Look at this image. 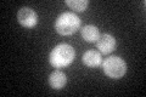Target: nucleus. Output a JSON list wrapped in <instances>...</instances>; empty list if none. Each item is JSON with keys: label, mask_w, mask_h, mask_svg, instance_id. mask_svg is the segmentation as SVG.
<instances>
[{"label": "nucleus", "mask_w": 146, "mask_h": 97, "mask_svg": "<svg viewBox=\"0 0 146 97\" xmlns=\"http://www.w3.org/2000/svg\"><path fill=\"white\" fill-rule=\"evenodd\" d=\"M17 20L21 26L26 28H32L38 23V15L31 7H22L17 12Z\"/></svg>", "instance_id": "4"}, {"label": "nucleus", "mask_w": 146, "mask_h": 97, "mask_svg": "<svg viewBox=\"0 0 146 97\" xmlns=\"http://www.w3.org/2000/svg\"><path fill=\"white\" fill-rule=\"evenodd\" d=\"M82 59H83V63L85 66L91 67V68L98 67L102 63L101 55H100V52L95 51V50H88V51L83 55V58Z\"/></svg>", "instance_id": "7"}, {"label": "nucleus", "mask_w": 146, "mask_h": 97, "mask_svg": "<svg viewBox=\"0 0 146 97\" xmlns=\"http://www.w3.org/2000/svg\"><path fill=\"white\" fill-rule=\"evenodd\" d=\"M76 57V51L71 45L68 44H58L50 52V63L55 68L67 67L73 62Z\"/></svg>", "instance_id": "1"}, {"label": "nucleus", "mask_w": 146, "mask_h": 97, "mask_svg": "<svg viewBox=\"0 0 146 97\" xmlns=\"http://www.w3.org/2000/svg\"><path fill=\"white\" fill-rule=\"evenodd\" d=\"M116 45L117 43H116L115 36L108 33L100 34V38L96 41V48L100 50V52H102L105 55L112 52L116 49Z\"/></svg>", "instance_id": "5"}, {"label": "nucleus", "mask_w": 146, "mask_h": 97, "mask_svg": "<svg viewBox=\"0 0 146 97\" xmlns=\"http://www.w3.org/2000/svg\"><path fill=\"white\" fill-rule=\"evenodd\" d=\"M49 84L52 89L60 90L67 84V77L61 71H55L49 75Z\"/></svg>", "instance_id": "6"}, {"label": "nucleus", "mask_w": 146, "mask_h": 97, "mask_svg": "<svg viewBox=\"0 0 146 97\" xmlns=\"http://www.w3.org/2000/svg\"><path fill=\"white\" fill-rule=\"evenodd\" d=\"M66 4L74 11H85L89 5L88 0H66Z\"/></svg>", "instance_id": "9"}, {"label": "nucleus", "mask_w": 146, "mask_h": 97, "mask_svg": "<svg viewBox=\"0 0 146 97\" xmlns=\"http://www.w3.org/2000/svg\"><path fill=\"white\" fill-rule=\"evenodd\" d=\"M82 36L85 41L88 43H96L98 39L100 38V32L98 29V27H95L93 24H86L80 29Z\"/></svg>", "instance_id": "8"}, {"label": "nucleus", "mask_w": 146, "mask_h": 97, "mask_svg": "<svg viewBox=\"0 0 146 97\" xmlns=\"http://www.w3.org/2000/svg\"><path fill=\"white\" fill-rule=\"evenodd\" d=\"M104 73L112 79H119L127 72V63L123 58L118 56H111L105 58V61L101 63Z\"/></svg>", "instance_id": "3"}, {"label": "nucleus", "mask_w": 146, "mask_h": 97, "mask_svg": "<svg viewBox=\"0 0 146 97\" xmlns=\"http://www.w3.org/2000/svg\"><path fill=\"white\" fill-rule=\"evenodd\" d=\"M80 27L79 17L73 12H63L55 22V29L61 35H72Z\"/></svg>", "instance_id": "2"}]
</instances>
